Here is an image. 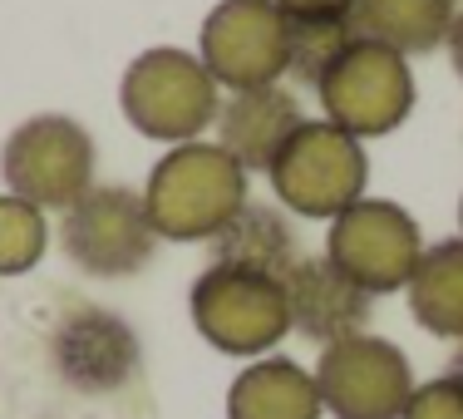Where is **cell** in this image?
I'll return each mask as SVG.
<instances>
[{
    "mask_svg": "<svg viewBox=\"0 0 463 419\" xmlns=\"http://www.w3.org/2000/svg\"><path fill=\"white\" fill-rule=\"evenodd\" d=\"M143 203L163 242H213L247 207V168L217 138L173 143L153 163Z\"/></svg>",
    "mask_w": 463,
    "mask_h": 419,
    "instance_id": "1",
    "label": "cell"
},
{
    "mask_svg": "<svg viewBox=\"0 0 463 419\" xmlns=\"http://www.w3.org/2000/svg\"><path fill=\"white\" fill-rule=\"evenodd\" d=\"M118 109H124V119L143 138H158L173 148V143L203 138L207 129L217 124L222 84L207 74V64L197 60V50L153 45L124 70Z\"/></svg>",
    "mask_w": 463,
    "mask_h": 419,
    "instance_id": "2",
    "label": "cell"
},
{
    "mask_svg": "<svg viewBox=\"0 0 463 419\" xmlns=\"http://www.w3.org/2000/svg\"><path fill=\"white\" fill-rule=\"evenodd\" d=\"M267 178H271V197L291 217L330 223L350 203L365 197L370 158H365V143L355 134L335 129L330 119H306L291 134V143L277 153Z\"/></svg>",
    "mask_w": 463,
    "mask_h": 419,
    "instance_id": "3",
    "label": "cell"
},
{
    "mask_svg": "<svg viewBox=\"0 0 463 419\" xmlns=\"http://www.w3.org/2000/svg\"><path fill=\"white\" fill-rule=\"evenodd\" d=\"M187 316L197 336L232 360L271 356L291 336V306L286 286L261 271H241L227 262H213L187 291Z\"/></svg>",
    "mask_w": 463,
    "mask_h": 419,
    "instance_id": "4",
    "label": "cell"
},
{
    "mask_svg": "<svg viewBox=\"0 0 463 419\" xmlns=\"http://www.w3.org/2000/svg\"><path fill=\"white\" fill-rule=\"evenodd\" d=\"M158 233H153L148 203L138 187L124 183H94L80 203L60 213V247L84 277L118 281L138 277L158 252Z\"/></svg>",
    "mask_w": 463,
    "mask_h": 419,
    "instance_id": "5",
    "label": "cell"
},
{
    "mask_svg": "<svg viewBox=\"0 0 463 419\" xmlns=\"http://www.w3.org/2000/svg\"><path fill=\"white\" fill-rule=\"evenodd\" d=\"M0 173L5 193L35 203L40 213H64L94 187V138L70 114H35L10 129Z\"/></svg>",
    "mask_w": 463,
    "mask_h": 419,
    "instance_id": "6",
    "label": "cell"
},
{
    "mask_svg": "<svg viewBox=\"0 0 463 419\" xmlns=\"http://www.w3.org/2000/svg\"><path fill=\"white\" fill-rule=\"evenodd\" d=\"M424 247L429 242L419 233L414 213L390 203V197L350 203L340 217H330V233H326V257L370 296L404 291Z\"/></svg>",
    "mask_w": 463,
    "mask_h": 419,
    "instance_id": "7",
    "label": "cell"
},
{
    "mask_svg": "<svg viewBox=\"0 0 463 419\" xmlns=\"http://www.w3.org/2000/svg\"><path fill=\"white\" fill-rule=\"evenodd\" d=\"M321 109L335 129L365 138H384L414 114V70L410 54L374 45V40H360L335 60V70L321 80Z\"/></svg>",
    "mask_w": 463,
    "mask_h": 419,
    "instance_id": "8",
    "label": "cell"
},
{
    "mask_svg": "<svg viewBox=\"0 0 463 419\" xmlns=\"http://www.w3.org/2000/svg\"><path fill=\"white\" fill-rule=\"evenodd\" d=\"M311 370L330 419H400L419 385L410 356L374 330L321 346Z\"/></svg>",
    "mask_w": 463,
    "mask_h": 419,
    "instance_id": "9",
    "label": "cell"
},
{
    "mask_svg": "<svg viewBox=\"0 0 463 419\" xmlns=\"http://www.w3.org/2000/svg\"><path fill=\"white\" fill-rule=\"evenodd\" d=\"M286 35L291 20L277 0H217L197 30V60L227 94L267 90L286 80Z\"/></svg>",
    "mask_w": 463,
    "mask_h": 419,
    "instance_id": "10",
    "label": "cell"
},
{
    "mask_svg": "<svg viewBox=\"0 0 463 419\" xmlns=\"http://www.w3.org/2000/svg\"><path fill=\"white\" fill-rule=\"evenodd\" d=\"M50 366L80 395H118L138 380V330L109 306H74L50 330Z\"/></svg>",
    "mask_w": 463,
    "mask_h": 419,
    "instance_id": "11",
    "label": "cell"
},
{
    "mask_svg": "<svg viewBox=\"0 0 463 419\" xmlns=\"http://www.w3.org/2000/svg\"><path fill=\"white\" fill-rule=\"evenodd\" d=\"M286 306H291V330L316 346H335L345 336H360L370 330L374 316V296L360 291L335 262L326 257H301L291 271H286Z\"/></svg>",
    "mask_w": 463,
    "mask_h": 419,
    "instance_id": "12",
    "label": "cell"
},
{
    "mask_svg": "<svg viewBox=\"0 0 463 419\" xmlns=\"http://www.w3.org/2000/svg\"><path fill=\"white\" fill-rule=\"evenodd\" d=\"M301 124H306L301 94L281 90V84H267V90L222 94V109H217L213 134L247 173H267Z\"/></svg>",
    "mask_w": 463,
    "mask_h": 419,
    "instance_id": "13",
    "label": "cell"
},
{
    "mask_svg": "<svg viewBox=\"0 0 463 419\" xmlns=\"http://www.w3.org/2000/svg\"><path fill=\"white\" fill-rule=\"evenodd\" d=\"M227 419H326L316 370L291 356H257L227 385Z\"/></svg>",
    "mask_w": 463,
    "mask_h": 419,
    "instance_id": "14",
    "label": "cell"
},
{
    "mask_svg": "<svg viewBox=\"0 0 463 419\" xmlns=\"http://www.w3.org/2000/svg\"><path fill=\"white\" fill-rule=\"evenodd\" d=\"M207 247H213V262L261 271V277H277V281H286V271L301 262V237H296L291 213L281 203H251V197Z\"/></svg>",
    "mask_w": 463,
    "mask_h": 419,
    "instance_id": "15",
    "label": "cell"
},
{
    "mask_svg": "<svg viewBox=\"0 0 463 419\" xmlns=\"http://www.w3.org/2000/svg\"><path fill=\"white\" fill-rule=\"evenodd\" d=\"M454 15H458V0H355L350 25H355L360 40L390 45L414 60V54L444 50Z\"/></svg>",
    "mask_w": 463,
    "mask_h": 419,
    "instance_id": "16",
    "label": "cell"
},
{
    "mask_svg": "<svg viewBox=\"0 0 463 419\" xmlns=\"http://www.w3.org/2000/svg\"><path fill=\"white\" fill-rule=\"evenodd\" d=\"M404 296H410V316L429 336L458 346L463 340V237L429 242Z\"/></svg>",
    "mask_w": 463,
    "mask_h": 419,
    "instance_id": "17",
    "label": "cell"
},
{
    "mask_svg": "<svg viewBox=\"0 0 463 419\" xmlns=\"http://www.w3.org/2000/svg\"><path fill=\"white\" fill-rule=\"evenodd\" d=\"M355 45L350 20H291L286 35V80L301 90H321V80L335 70V60Z\"/></svg>",
    "mask_w": 463,
    "mask_h": 419,
    "instance_id": "18",
    "label": "cell"
},
{
    "mask_svg": "<svg viewBox=\"0 0 463 419\" xmlns=\"http://www.w3.org/2000/svg\"><path fill=\"white\" fill-rule=\"evenodd\" d=\"M50 252V223L35 203L0 193V277H25Z\"/></svg>",
    "mask_w": 463,
    "mask_h": 419,
    "instance_id": "19",
    "label": "cell"
},
{
    "mask_svg": "<svg viewBox=\"0 0 463 419\" xmlns=\"http://www.w3.org/2000/svg\"><path fill=\"white\" fill-rule=\"evenodd\" d=\"M400 419H463V385L454 375H434V380L414 385Z\"/></svg>",
    "mask_w": 463,
    "mask_h": 419,
    "instance_id": "20",
    "label": "cell"
},
{
    "mask_svg": "<svg viewBox=\"0 0 463 419\" xmlns=\"http://www.w3.org/2000/svg\"><path fill=\"white\" fill-rule=\"evenodd\" d=\"M286 20H350L355 0H277Z\"/></svg>",
    "mask_w": 463,
    "mask_h": 419,
    "instance_id": "21",
    "label": "cell"
},
{
    "mask_svg": "<svg viewBox=\"0 0 463 419\" xmlns=\"http://www.w3.org/2000/svg\"><path fill=\"white\" fill-rule=\"evenodd\" d=\"M444 54H449V64H454V74H458V80H463V10H458V15H454V25H449Z\"/></svg>",
    "mask_w": 463,
    "mask_h": 419,
    "instance_id": "22",
    "label": "cell"
},
{
    "mask_svg": "<svg viewBox=\"0 0 463 419\" xmlns=\"http://www.w3.org/2000/svg\"><path fill=\"white\" fill-rule=\"evenodd\" d=\"M444 375H454V380L463 385V340L454 346V356H449V370H444Z\"/></svg>",
    "mask_w": 463,
    "mask_h": 419,
    "instance_id": "23",
    "label": "cell"
},
{
    "mask_svg": "<svg viewBox=\"0 0 463 419\" xmlns=\"http://www.w3.org/2000/svg\"><path fill=\"white\" fill-rule=\"evenodd\" d=\"M458 237H463V197H458Z\"/></svg>",
    "mask_w": 463,
    "mask_h": 419,
    "instance_id": "24",
    "label": "cell"
},
{
    "mask_svg": "<svg viewBox=\"0 0 463 419\" xmlns=\"http://www.w3.org/2000/svg\"><path fill=\"white\" fill-rule=\"evenodd\" d=\"M458 5H463V0H458Z\"/></svg>",
    "mask_w": 463,
    "mask_h": 419,
    "instance_id": "25",
    "label": "cell"
}]
</instances>
